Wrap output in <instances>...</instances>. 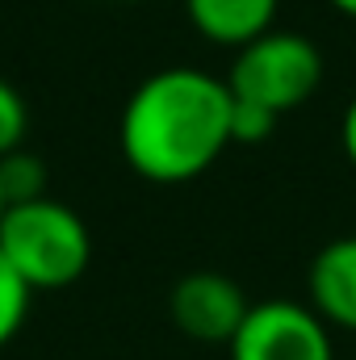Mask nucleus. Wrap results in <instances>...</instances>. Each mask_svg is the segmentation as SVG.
<instances>
[{
    "label": "nucleus",
    "instance_id": "f257e3e1",
    "mask_svg": "<svg viewBox=\"0 0 356 360\" xmlns=\"http://www.w3.org/2000/svg\"><path fill=\"white\" fill-rule=\"evenodd\" d=\"M122 160L151 184H184L231 147V89L201 68H164L130 92L117 122Z\"/></svg>",
    "mask_w": 356,
    "mask_h": 360
},
{
    "label": "nucleus",
    "instance_id": "f03ea898",
    "mask_svg": "<svg viewBox=\"0 0 356 360\" xmlns=\"http://www.w3.org/2000/svg\"><path fill=\"white\" fill-rule=\"evenodd\" d=\"M0 256L17 269V276L34 293L38 289H68L89 272L92 235L72 205H63L46 193L38 201L4 205Z\"/></svg>",
    "mask_w": 356,
    "mask_h": 360
},
{
    "label": "nucleus",
    "instance_id": "7ed1b4c3",
    "mask_svg": "<svg viewBox=\"0 0 356 360\" xmlns=\"http://www.w3.org/2000/svg\"><path fill=\"white\" fill-rule=\"evenodd\" d=\"M323 84V51L293 30H268L235 51V63L227 72V89L235 101L260 105L268 113L302 109Z\"/></svg>",
    "mask_w": 356,
    "mask_h": 360
},
{
    "label": "nucleus",
    "instance_id": "20e7f679",
    "mask_svg": "<svg viewBox=\"0 0 356 360\" xmlns=\"http://www.w3.org/2000/svg\"><path fill=\"white\" fill-rule=\"evenodd\" d=\"M227 348L231 360H336L331 327L314 314V306L289 297L256 302Z\"/></svg>",
    "mask_w": 356,
    "mask_h": 360
},
{
    "label": "nucleus",
    "instance_id": "39448f33",
    "mask_svg": "<svg viewBox=\"0 0 356 360\" xmlns=\"http://www.w3.org/2000/svg\"><path fill=\"white\" fill-rule=\"evenodd\" d=\"M248 310H252L248 293L227 272L210 269L180 276L168 297V314H172L177 331L197 344H231L235 331L243 327Z\"/></svg>",
    "mask_w": 356,
    "mask_h": 360
},
{
    "label": "nucleus",
    "instance_id": "423d86ee",
    "mask_svg": "<svg viewBox=\"0 0 356 360\" xmlns=\"http://www.w3.org/2000/svg\"><path fill=\"white\" fill-rule=\"evenodd\" d=\"M310 306L327 327L356 331V235L331 239L306 272Z\"/></svg>",
    "mask_w": 356,
    "mask_h": 360
},
{
    "label": "nucleus",
    "instance_id": "0eeeda50",
    "mask_svg": "<svg viewBox=\"0 0 356 360\" xmlns=\"http://www.w3.org/2000/svg\"><path fill=\"white\" fill-rule=\"evenodd\" d=\"M276 8H281V0H184L193 30L205 42L231 46V51L268 34L276 21Z\"/></svg>",
    "mask_w": 356,
    "mask_h": 360
},
{
    "label": "nucleus",
    "instance_id": "6e6552de",
    "mask_svg": "<svg viewBox=\"0 0 356 360\" xmlns=\"http://www.w3.org/2000/svg\"><path fill=\"white\" fill-rule=\"evenodd\" d=\"M0 197H4V205L46 197V164L25 147L0 155Z\"/></svg>",
    "mask_w": 356,
    "mask_h": 360
},
{
    "label": "nucleus",
    "instance_id": "1a4fd4ad",
    "mask_svg": "<svg viewBox=\"0 0 356 360\" xmlns=\"http://www.w3.org/2000/svg\"><path fill=\"white\" fill-rule=\"evenodd\" d=\"M30 297H34V289L17 276V269L0 256V348L21 331V323H25V314H30Z\"/></svg>",
    "mask_w": 356,
    "mask_h": 360
},
{
    "label": "nucleus",
    "instance_id": "9d476101",
    "mask_svg": "<svg viewBox=\"0 0 356 360\" xmlns=\"http://www.w3.org/2000/svg\"><path fill=\"white\" fill-rule=\"evenodd\" d=\"M25 130H30L25 96L13 89L8 80H0V155L17 151V147L25 143Z\"/></svg>",
    "mask_w": 356,
    "mask_h": 360
},
{
    "label": "nucleus",
    "instance_id": "9b49d317",
    "mask_svg": "<svg viewBox=\"0 0 356 360\" xmlns=\"http://www.w3.org/2000/svg\"><path fill=\"white\" fill-rule=\"evenodd\" d=\"M276 122H281L276 113L231 96V143H265L268 134L276 130Z\"/></svg>",
    "mask_w": 356,
    "mask_h": 360
},
{
    "label": "nucleus",
    "instance_id": "f8f14e48",
    "mask_svg": "<svg viewBox=\"0 0 356 360\" xmlns=\"http://www.w3.org/2000/svg\"><path fill=\"white\" fill-rule=\"evenodd\" d=\"M340 147H344L348 164L356 168V96L348 101V109H344V117H340Z\"/></svg>",
    "mask_w": 356,
    "mask_h": 360
},
{
    "label": "nucleus",
    "instance_id": "ddd939ff",
    "mask_svg": "<svg viewBox=\"0 0 356 360\" xmlns=\"http://www.w3.org/2000/svg\"><path fill=\"white\" fill-rule=\"evenodd\" d=\"M336 13H344V17H356V0H327Z\"/></svg>",
    "mask_w": 356,
    "mask_h": 360
},
{
    "label": "nucleus",
    "instance_id": "4468645a",
    "mask_svg": "<svg viewBox=\"0 0 356 360\" xmlns=\"http://www.w3.org/2000/svg\"><path fill=\"white\" fill-rule=\"evenodd\" d=\"M0 214H4V197H0Z\"/></svg>",
    "mask_w": 356,
    "mask_h": 360
}]
</instances>
